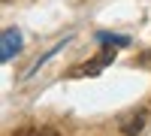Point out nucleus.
Listing matches in <instances>:
<instances>
[{"instance_id": "nucleus-3", "label": "nucleus", "mask_w": 151, "mask_h": 136, "mask_svg": "<svg viewBox=\"0 0 151 136\" xmlns=\"http://www.w3.org/2000/svg\"><path fill=\"white\" fill-rule=\"evenodd\" d=\"M145 121H148V112H136L130 121H124V136H139L142 133V127H145Z\"/></svg>"}, {"instance_id": "nucleus-5", "label": "nucleus", "mask_w": 151, "mask_h": 136, "mask_svg": "<svg viewBox=\"0 0 151 136\" xmlns=\"http://www.w3.org/2000/svg\"><path fill=\"white\" fill-rule=\"evenodd\" d=\"M21 136H58L55 130H33V133H21Z\"/></svg>"}, {"instance_id": "nucleus-4", "label": "nucleus", "mask_w": 151, "mask_h": 136, "mask_svg": "<svg viewBox=\"0 0 151 136\" xmlns=\"http://www.w3.org/2000/svg\"><path fill=\"white\" fill-rule=\"evenodd\" d=\"M97 42H103V45H130V36H121V33H109V30H100L97 33Z\"/></svg>"}, {"instance_id": "nucleus-1", "label": "nucleus", "mask_w": 151, "mask_h": 136, "mask_svg": "<svg viewBox=\"0 0 151 136\" xmlns=\"http://www.w3.org/2000/svg\"><path fill=\"white\" fill-rule=\"evenodd\" d=\"M115 45H109V48H103V52H100L94 60H88V64H82V67H73L70 70V76L73 79H85V76H100V73H103L112 60H115Z\"/></svg>"}, {"instance_id": "nucleus-2", "label": "nucleus", "mask_w": 151, "mask_h": 136, "mask_svg": "<svg viewBox=\"0 0 151 136\" xmlns=\"http://www.w3.org/2000/svg\"><path fill=\"white\" fill-rule=\"evenodd\" d=\"M21 52V33H18V27H6L3 30V36H0V60H12Z\"/></svg>"}]
</instances>
